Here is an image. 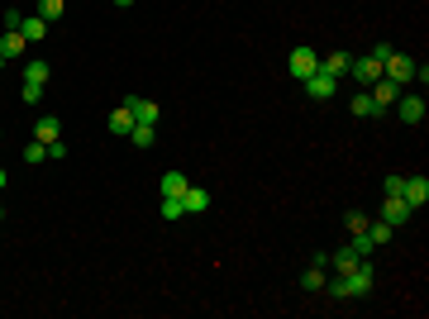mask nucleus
Masks as SVG:
<instances>
[{"label": "nucleus", "mask_w": 429, "mask_h": 319, "mask_svg": "<svg viewBox=\"0 0 429 319\" xmlns=\"http://www.w3.org/2000/svg\"><path fill=\"white\" fill-rule=\"evenodd\" d=\"M286 67H291V77H315L319 72V53L315 48H291V58H286Z\"/></svg>", "instance_id": "f257e3e1"}, {"label": "nucleus", "mask_w": 429, "mask_h": 319, "mask_svg": "<svg viewBox=\"0 0 429 319\" xmlns=\"http://www.w3.org/2000/svg\"><path fill=\"white\" fill-rule=\"evenodd\" d=\"M349 77H353V81H358V86L367 91L372 81H381V63L372 58V53H367V58H353V63H349Z\"/></svg>", "instance_id": "f03ea898"}, {"label": "nucleus", "mask_w": 429, "mask_h": 319, "mask_svg": "<svg viewBox=\"0 0 429 319\" xmlns=\"http://www.w3.org/2000/svg\"><path fill=\"white\" fill-rule=\"evenodd\" d=\"M411 215L415 210L401 200V195H381V220L391 224V229H401V224H411Z\"/></svg>", "instance_id": "7ed1b4c3"}, {"label": "nucleus", "mask_w": 429, "mask_h": 319, "mask_svg": "<svg viewBox=\"0 0 429 319\" xmlns=\"http://www.w3.org/2000/svg\"><path fill=\"white\" fill-rule=\"evenodd\" d=\"M381 77H386V81H396V86H406V81L415 77V63H411V58H401V53H391V58L381 63Z\"/></svg>", "instance_id": "20e7f679"}, {"label": "nucleus", "mask_w": 429, "mask_h": 319, "mask_svg": "<svg viewBox=\"0 0 429 319\" xmlns=\"http://www.w3.org/2000/svg\"><path fill=\"white\" fill-rule=\"evenodd\" d=\"M334 91H339V77H329V72L305 77V96H310V100H334Z\"/></svg>", "instance_id": "39448f33"}, {"label": "nucleus", "mask_w": 429, "mask_h": 319, "mask_svg": "<svg viewBox=\"0 0 429 319\" xmlns=\"http://www.w3.org/2000/svg\"><path fill=\"white\" fill-rule=\"evenodd\" d=\"M367 96H372V105H377V114H381V110H391V105H396L401 86H396V81H386V77H381V81H372V86H367Z\"/></svg>", "instance_id": "423d86ee"}, {"label": "nucleus", "mask_w": 429, "mask_h": 319, "mask_svg": "<svg viewBox=\"0 0 429 319\" xmlns=\"http://www.w3.org/2000/svg\"><path fill=\"white\" fill-rule=\"evenodd\" d=\"M401 200L411 210H420L429 200V176H406V186H401Z\"/></svg>", "instance_id": "0eeeda50"}, {"label": "nucleus", "mask_w": 429, "mask_h": 319, "mask_svg": "<svg viewBox=\"0 0 429 319\" xmlns=\"http://www.w3.org/2000/svg\"><path fill=\"white\" fill-rule=\"evenodd\" d=\"M396 110H401V124H420V119H425V100L420 96H396Z\"/></svg>", "instance_id": "6e6552de"}, {"label": "nucleus", "mask_w": 429, "mask_h": 319, "mask_svg": "<svg viewBox=\"0 0 429 319\" xmlns=\"http://www.w3.org/2000/svg\"><path fill=\"white\" fill-rule=\"evenodd\" d=\"M181 210H186V215H206V210H210V191L186 186V191H181Z\"/></svg>", "instance_id": "1a4fd4ad"}, {"label": "nucleus", "mask_w": 429, "mask_h": 319, "mask_svg": "<svg viewBox=\"0 0 429 319\" xmlns=\"http://www.w3.org/2000/svg\"><path fill=\"white\" fill-rule=\"evenodd\" d=\"M125 105H129V110H134V119H139V124H158V100H143V96H129Z\"/></svg>", "instance_id": "9d476101"}, {"label": "nucleus", "mask_w": 429, "mask_h": 319, "mask_svg": "<svg viewBox=\"0 0 429 319\" xmlns=\"http://www.w3.org/2000/svg\"><path fill=\"white\" fill-rule=\"evenodd\" d=\"M33 139H38V144H58V139H63V119H53V114H43V119L33 124Z\"/></svg>", "instance_id": "9b49d317"}, {"label": "nucleus", "mask_w": 429, "mask_h": 319, "mask_svg": "<svg viewBox=\"0 0 429 319\" xmlns=\"http://www.w3.org/2000/svg\"><path fill=\"white\" fill-rule=\"evenodd\" d=\"M105 124H110V134H115V139H129V129L139 124V119H134V110H129V105H120V110H115L110 119H105Z\"/></svg>", "instance_id": "f8f14e48"}, {"label": "nucleus", "mask_w": 429, "mask_h": 319, "mask_svg": "<svg viewBox=\"0 0 429 319\" xmlns=\"http://www.w3.org/2000/svg\"><path fill=\"white\" fill-rule=\"evenodd\" d=\"M24 48H29V38L19 29H10L5 38H0V53H5V63H15V58H24Z\"/></svg>", "instance_id": "ddd939ff"}, {"label": "nucleus", "mask_w": 429, "mask_h": 319, "mask_svg": "<svg viewBox=\"0 0 429 319\" xmlns=\"http://www.w3.org/2000/svg\"><path fill=\"white\" fill-rule=\"evenodd\" d=\"M358 262H363V257H358V248H353V243H344L339 253H329V267H334V271H353Z\"/></svg>", "instance_id": "4468645a"}, {"label": "nucleus", "mask_w": 429, "mask_h": 319, "mask_svg": "<svg viewBox=\"0 0 429 319\" xmlns=\"http://www.w3.org/2000/svg\"><path fill=\"white\" fill-rule=\"evenodd\" d=\"M349 53H329V58H319V72H329V77H344V72H349Z\"/></svg>", "instance_id": "2eb2a0df"}, {"label": "nucleus", "mask_w": 429, "mask_h": 319, "mask_svg": "<svg viewBox=\"0 0 429 319\" xmlns=\"http://www.w3.org/2000/svg\"><path fill=\"white\" fill-rule=\"evenodd\" d=\"M391 234H396V229H391L386 220H367V239H372V248H381V243H391Z\"/></svg>", "instance_id": "dca6fc26"}, {"label": "nucleus", "mask_w": 429, "mask_h": 319, "mask_svg": "<svg viewBox=\"0 0 429 319\" xmlns=\"http://www.w3.org/2000/svg\"><path fill=\"white\" fill-rule=\"evenodd\" d=\"M186 186H191V181H186L181 172H162V181H158V191H162V195H181Z\"/></svg>", "instance_id": "f3484780"}, {"label": "nucleus", "mask_w": 429, "mask_h": 319, "mask_svg": "<svg viewBox=\"0 0 429 319\" xmlns=\"http://www.w3.org/2000/svg\"><path fill=\"white\" fill-rule=\"evenodd\" d=\"M19 33H24V38H29V43H33V38H43V33H48V19H43V15H24V24H19Z\"/></svg>", "instance_id": "a211bd4d"}, {"label": "nucleus", "mask_w": 429, "mask_h": 319, "mask_svg": "<svg viewBox=\"0 0 429 319\" xmlns=\"http://www.w3.org/2000/svg\"><path fill=\"white\" fill-rule=\"evenodd\" d=\"M349 110L358 114V119H372V114H377V105H372V96H367V91H358V96L349 100Z\"/></svg>", "instance_id": "6ab92c4d"}, {"label": "nucleus", "mask_w": 429, "mask_h": 319, "mask_svg": "<svg viewBox=\"0 0 429 319\" xmlns=\"http://www.w3.org/2000/svg\"><path fill=\"white\" fill-rule=\"evenodd\" d=\"M129 144L134 148H153V124H134L129 129Z\"/></svg>", "instance_id": "aec40b11"}, {"label": "nucleus", "mask_w": 429, "mask_h": 319, "mask_svg": "<svg viewBox=\"0 0 429 319\" xmlns=\"http://www.w3.org/2000/svg\"><path fill=\"white\" fill-rule=\"evenodd\" d=\"M344 229H349V239L353 234H367V215L363 210H349V215H344Z\"/></svg>", "instance_id": "412c9836"}, {"label": "nucleus", "mask_w": 429, "mask_h": 319, "mask_svg": "<svg viewBox=\"0 0 429 319\" xmlns=\"http://www.w3.org/2000/svg\"><path fill=\"white\" fill-rule=\"evenodd\" d=\"M48 77H53V72H48V63H43V58L24 67V81H38V86H48Z\"/></svg>", "instance_id": "4be33fe9"}, {"label": "nucleus", "mask_w": 429, "mask_h": 319, "mask_svg": "<svg viewBox=\"0 0 429 319\" xmlns=\"http://www.w3.org/2000/svg\"><path fill=\"white\" fill-rule=\"evenodd\" d=\"M19 158L29 162V167H38V162H43V158H48V144H38V139H33V144H29V148H24V153H19Z\"/></svg>", "instance_id": "5701e85b"}, {"label": "nucleus", "mask_w": 429, "mask_h": 319, "mask_svg": "<svg viewBox=\"0 0 429 319\" xmlns=\"http://www.w3.org/2000/svg\"><path fill=\"white\" fill-rule=\"evenodd\" d=\"M186 210H181V195H162V220H181Z\"/></svg>", "instance_id": "b1692460"}, {"label": "nucleus", "mask_w": 429, "mask_h": 319, "mask_svg": "<svg viewBox=\"0 0 429 319\" xmlns=\"http://www.w3.org/2000/svg\"><path fill=\"white\" fill-rule=\"evenodd\" d=\"M63 10H67L63 0H38V15H43L48 24H53V19H63Z\"/></svg>", "instance_id": "393cba45"}, {"label": "nucleus", "mask_w": 429, "mask_h": 319, "mask_svg": "<svg viewBox=\"0 0 429 319\" xmlns=\"http://www.w3.org/2000/svg\"><path fill=\"white\" fill-rule=\"evenodd\" d=\"M301 286H305V291H319V286H324V267H310V271L301 276Z\"/></svg>", "instance_id": "a878e982"}, {"label": "nucleus", "mask_w": 429, "mask_h": 319, "mask_svg": "<svg viewBox=\"0 0 429 319\" xmlns=\"http://www.w3.org/2000/svg\"><path fill=\"white\" fill-rule=\"evenodd\" d=\"M401 186H406V176H386L381 181V195H401Z\"/></svg>", "instance_id": "bb28decb"}, {"label": "nucleus", "mask_w": 429, "mask_h": 319, "mask_svg": "<svg viewBox=\"0 0 429 319\" xmlns=\"http://www.w3.org/2000/svg\"><path fill=\"white\" fill-rule=\"evenodd\" d=\"M38 96H43V86H38V81H24V100H29V105H38Z\"/></svg>", "instance_id": "cd10ccee"}, {"label": "nucleus", "mask_w": 429, "mask_h": 319, "mask_svg": "<svg viewBox=\"0 0 429 319\" xmlns=\"http://www.w3.org/2000/svg\"><path fill=\"white\" fill-rule=\"evenodd\" d=\"M391 53H396V48H391V43H386V38H381V43H372V58H377V63H386V58H391Z\"/></svg>", "instance_id": "c85d7f7f"}, {"label": "nucleus", "mask_w": 429, "mask_h": 319, "mask_svg": "<svg viewBox=\"0 0 429 319\" xmlns=\"http://www.w3.org/2000/svg\"><path fill=\"white\" fill-rule=\"evenodd\" d=\"M5 181H10V176H5V167H0V191H5Z\"/></svg>", "instance_id": "c756f323"}, {"label": "nucleus", "mask_w": 429, "mask_h": 319, "mask_svg": "<svg viewBox=\"0 0 429 319\" xmlns=\"http://www.w3.org/2000/svg\"><path fill=\"white\" fill-rule=\"evenodd\" d=\"M115 5H120V10H125V5H134V0H115Z\"/></svg>", "instance_id": "7c9ffc66"}, {"label": "nucleus", "mask_w": 429, "mask_h": 319, "mask_svg": "<svg viewBox=\"0 0 429 319\" xmlns=\"http://www.w3.org/2000/svg\"><path fill=\"white\" fill-rule=\"evenodd\" d=\"M0 67H5V53H0Z\"/></svg>", "instance_id": "2f4dec72"}, {"label": "nucleus", "mask_w": 429, "mask_h": 319, "mask_svg": "<svg viewBox=\"0 0 429 319\" xmlns=\"http://www.w3.org/2000/svg\"><path fill=\"white\" fill-rule=\"evenodd\" d=\"M0 220H5V210H0Z\"/></svg>", "instance_id": "473e14b6"}]
</instances>
